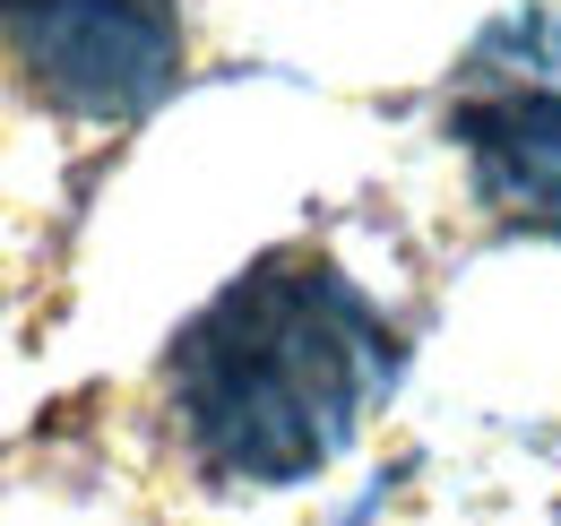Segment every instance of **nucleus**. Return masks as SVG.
I'll return each instance as SVG.
<instances>
[{
  "label": "nucleus",
  "instance_id": "nucleus-3",
  "mask_svg": "<svg viewBox=\"0 0 561 526\" xmlns=\"http://www.w3.org/2000/svg\"><path fill=\"white\" fill-rule=\"evenodd\" d=\"M0 44L78 122H130L182 78L173 0H0Z\"/></svg>",
  "mask_w": 561,
  "mask_h": 526
},
{
  "label": "nucleus",
  "instance_id": "nucleus-1",
  "mask_svg": "<svg viewBox=\"0 0 561 526\" xmlns=\"http://www.w3.org/2000/svg\"><path fill=\"white\" fill-rule=\"evenodd\" d=\"M380 380H389V329L320 260L251 267L173 345L191 449L251 483H294L320 458H337Z\"/></svg>",
  "mask_w": 561,
  "mask_h": 526
},
{
  "label": "nucleus",
  "instance_id": "nucleus-2",
  "mask_svg": "<svg viewBox=\"0 0 561 526\" xmlns=\"http://www.w3.org/2000/svg\"><path fill=\"white\" fill-rule=\"evenodd\" d=\"M449 122L476 191L510 225L561 233V18L492 26L449 87Z\"/></svg>",
  "mask_w": 561,
  "mask_h": 526
}]
</instances>
